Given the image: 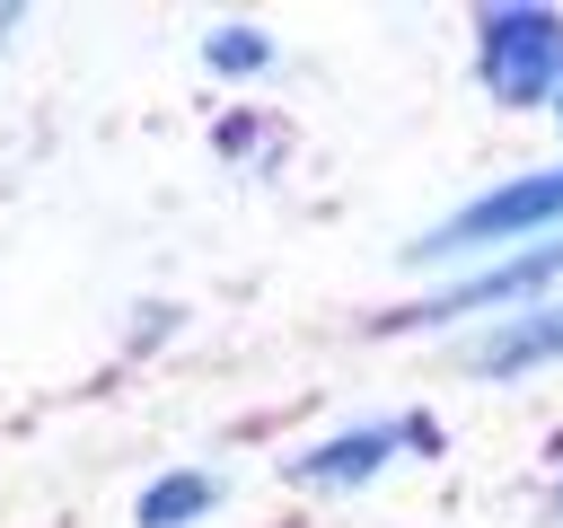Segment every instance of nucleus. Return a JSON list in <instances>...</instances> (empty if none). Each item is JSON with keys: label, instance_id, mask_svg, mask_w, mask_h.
Returning a JSON list of instances; mask_svg holds the SVG:
<instances>
[{"label": "nucleus", "instance_id": "nucleus-8", "mask_svg": "<svg viewBox=\"0 0 563 528\" xmlns=\"http://www.w3.org/2000/svg\"><path fill=\"white\" fill-rule=\"evenodd\" d=\"M554 510H563V493H554Z\"/></svg>", "mask_w": 563, "mask_h": 528}, {"label": "nucleus", "instance_id": "nucleus-3", "mask_svg": "<svg viewBox=\"0 0 563 528\" xmlns=\"http://www.w3.org/2000/svg\"><path fill=\"white\" fill-rule=\"evenodd\" d=\"M554 282H563V238H545V246H528V255H510V264H493V273H475V282H457V290H440V299H422L413 317H457V308H537V299H554Z\"/></svg>", "mask_w": 563, "mask_h": 528}, {"label": "nucleus", "instance_id": "nucleus-9", "mask_svg": "<svg viewBox=\"0 0 563 528\" xmlns=\"http://www.w3.org/2000/svg\"><path fill=\"white\" fill-rule=\"evenodd\" d=\"M554 114H563V97H554Z\"/></svg>", "mask_w": 563, "mask_h": 528}, {"label": "nucleus", "instance_id": "nucleus-5", "mask_svg": "<svg viewBox=\"0 0 563 528\" xmlns=\"http://www.w3.org/2000/svg\"><path fill=\"white\" fill-rule=\"evenodd\" d=\"M396 440H431V422L422 414H405V422H352V431H334V440H317L308 458H299V484H369L387 458H396Z\"/></svg>", "mask_w": 563, "mask_h": 528}, {"label": "nucleus", "instance_id": "nucleus-2", "mask_svg": "<svg viewBox=\"0 0 563 528\" xmlns=\"http://www.w3.org/2000/svg\"><path fill=\"white\" fill-rule=\"evenodd\" d=\"M475 53H484V79H493L501 106L563 97V18H545V9H484Z\"/></svg>", "mask_w": 563, "mask_h": 528}, {"label": "nucleus", "instance_id": "nucleus-4", "mask_svg": "<svg viewBox=\"0 0 563 528\" xmlns=\"http://www.w3.org/2000/svg\"><path fill=\"white\" fill-rule=\"evenodd\" d=\"M563 361V290L537 299V308H510L493 334L466 343V370L475 378H519V370H554Z\"/></svg>", "mask_w": 563, "mask_h": 528}, {"label": "nucleus", "instance_id": "nucleus-7", "mask_svg": "<svg viewBox=\"0 0 563 528\" xmlns=\"http://www.w3.org/2000/svg\"><path fill=\"white\" fill-rule=\"evenodd\" d=\"M202 53H211V70H264V62H273V35H255V26H220Z\"/></svg>", "mask_w": 563, "mask_h": 528}, {"label": "nucleus", "instance_id": "nucleus-1", "mask_svg": "<svg viewBox=\"0 0 563 528\" xmlns=\"http://www.w3.org/2000/svg\"><path fill=\"white\" fill-rule=\"evenodd\" d=\"M563 229V167H537V176H510V185H493L484 202H466L457 220H440L431 238H413V255H466V246H510V238H554Z\"/></svg>", "mask_w": 563, "mask_h": 528}, {"label": "nucleus", "instance_id": "nucleus-6", "mask_svg": "<svg viewBox=\"0 0 563 528\" xmlns=\"http://www.w3.org/2000/svg\"><path fill=\"white\" fill-rule=\"evenodd\" d=\"M220 502V484L202 475V466H185V475H158L150 493H141V528H176V519H202Z\"/></svg>", "mask_w": 563, "mask_h": 528}]
</instances>
